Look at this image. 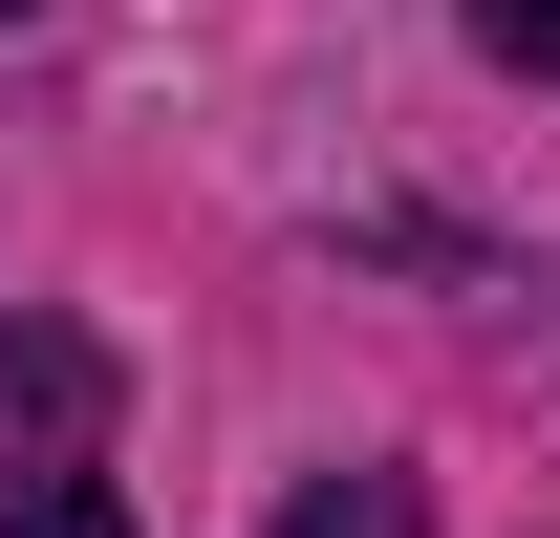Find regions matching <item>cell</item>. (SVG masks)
<instances>
[{
  "label": "cell",
  "mask_w": 560,
  "mask_h": 538,
  "mask_svg": "<svg viewBox=\"0 0 560 538\" xmlns=\"http://www.w3.org/2000/svg\"><path fill=\"white\" fill-rule=\"evenodd\" d=\"M0 22H22V0H0Z\"/></svg>",
  "instance_id": "277c9868"
},
{
  "label": "cell",
  "mask_w": 560,
  "mask_h": 538,
  "mask_svg": "<svg viewBox=\"0 0 560 538\" xmlns=\"http://www.w3.org/2000/svg\"><path fill=\"white\" fill-rule=\"evenodd\" d=\"M280 538H431V495H410V473H302Z\"/></svg>",
  "instance_id": "7a4b0ae2"
},
{
  "label": "cell",
  "mask_w": 560,
  "mask_h": 538,
  "mask_svg": "<svg viewBox=\"0 0 560 538\" xmlns=\"http://www.w3.org/2000/svg\"><path fill=\"white\" fill-rule=\"evenodd\" d=\"M475 44H495L517 86H539V66H560V0H475Z\"/></svg>",
  "instance_id": "3957f363"
},
{
  "label": "cell",
  "mask_w": 560,
  "mask_h": 538,
  "mask_svg": "<svg viewBox=\"0 0 560 538\" xmlns=\"http://www.w3.org/2000/svg\"><path fill=\"white\" fill-rule=\"evenodd\" d=\"M0 538H130L108 453H0Z\"/></svg>",
  "instance_id": "6da1fadb"
}]
</instances>
